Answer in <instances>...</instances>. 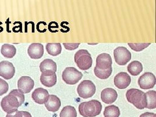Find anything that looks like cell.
Here are the masks:
<instances>
[{
  "label": "cell",
  "instance_id": "1",
  "mask_svg": "<svg viewBox=\"0 0 156 117\" xmlns=\"http://www.w3.org/2000/svg\"><path fill=\"white\" fill-rule=\"evenodd\" d=\"M25 96L19 90L14 89L7 96L1 100V107L5 112L18 109V108L24 104Z\"/></svg>",
  "mask_w": 156,
  "mask_h": 117
},
{
  "label": "cell",
  "instance_id": "2",
  "mask_svg": "<svg viewBox=\"0 0 156 117\" xmlns=\"http://www.w3.org/2000/svg\"><path fill=\"white\" fill-rule=\"evenodd\" d=\"M101 103L96 100L81 103L79 105V113L83 117H95L101 113Z\"/></svg>",
  "mask_w": 156,
  "mask_h": 117
},
{
  "label": "cell",
  "instance_id": "3",
  "mask_svg": "<svg viewBox=\"0 0 156 117\" xmlns=\"http://www.w3.org/2000/svg\"><path fill=\"white\" fill-rule=\"evenodd\" d=\"M126 96L127 102L132 104L136 108L139 109L146 108V95L143 91L136 88H131L126 92Z\"/></svg>",
  "mask_w": 156,
  "mask_h": 117
},
{
  "label": "cell",
  "instance_id": "4",
  "mask_svg": "<svg viewBox=\"0 0 156 117\" xmlns=\"http://www.w3.org/2000/svg\"><path fill=\"white\" fill-rule=\"evenodd\" d=\"M74 61L78 68L83 70L90 68L93 64L91 55L87 49H80L74 55Z\"/></svg>",
  "mask_w": 156,
  "mask_h": 117
},
{
  "label": "cell",
  "instance_id": "5",
  "mask_svg": "<svg viewBox=\"0 0 156 117\" xmlns=\"http://www.w3.org/2000/svg\"><path fill=\"white\" fill-rule=\"evenodd\" d=\"M77 92L80 98L87 99L94 95L96 93V86L91 80H83L78 85Z\"/></svg>",
  "mask_w": 156,
  "mask_h": 117
},
{
  "label": "cell",
  "instance_id": "6",
  "mask_svg": "<svg viewBox=\"0 0 156 117\" xmlns=\"http://www.w3.org/2000/svg\"><path fill=\"white\" fill-rule=\"evenodd\" d=\"M83 74L74 67H67L62 74V79L66 84L75 85L81 79Z\"/></svg>",
  "mask_w": 156,
  "mask_h": 117
},
{
  "label": "cell",
  "instance_id": "7",
  "mask_svg": "<svg viewBox=\"0 0 156 117\" xmlns=\"http://www.w3.org/2000/svg\"><path fill=\"white\" fill-rule=\"evenodd\" d=\"M115 62L120 66H124L132 59V54L126 48L120 46L114 50Z\"/></svg>",
  "mask_w": 156,
  "mask_h": 117
},
{
  "label": "cell",
  "instance_id": "8",
  "mask_svg": "<svg viewBox=\"0 0 156 117\" xmlns=\"http://www.w3.org/2000/svg\"><path fill=\"white\" fill-rule=\"evenodd\" d=\"M156 79L151 72H145L139 78L138 84L142 89H150L154 87Z\"/></svg>",
  "mask_w": 156,
  "mask_h": 117
},
{
  "label": "cell",
  "instance_id": "9",
  "mask_svg": "<svg viewBox=\"0 0 156 117\" xmlns=\"http://www.w3.org/2000/svg\"><path fill=\"white\" fill-rule=\"evenodd\" d=\"M15 68L9 61H3L0 63V76L5 79H10L15 74Z\"/></svg>",
  "mask_w": 156,
  "mask_h": 117
},
{
  "label": "cell",
  "instance_id": "10",
  "mask_svg": "<svg viewBox=\"0 0 156 117\" xmlns=\"http://www.w3.org/2000/svg\"><path fill=\"white\" fill-rule=\"evenodd\" d=\"M39 68L42 72V75H44V76H51L56 72L57 68V64L49 58H46L42 61Z\"/></svg>",
  "mask_w": 156,
  "mask_h": 117
},
{
  "label": "cell",
  "instance_id": "11",
  "mask_svg": "<svg viewBox=\"0 0 156 117\" xmlns=\"http://www.w3.org/2000/svg\"><path fill=\"white\" fill-rule=\"evenodd\" d=\"M35 82L31 77L22 76L18 81V90L23 94H27L34 87Z\"/></svg>",
  "mask_w": 156,
  "mask_h": 117
},
{
  "label": "cell",
  "instance_id": "12",
  "mask_svg": "<svg viewBox=\"0 0 156 117\" xmlns=\"http://www.w3.org/2000/svg\"><path fill=\"white\" fill-rule=\"evenodd\" d=\"M132 79L126 72H121L117 74L114 78V84L119 89H125L130 85Z\"/></svg>",
  "mask_w": 156,
  "mask_h": 117
},
{
  "label": "cell",
  "instance_id": "13",
  "mask_svg": "<svg viewBox=\"0 0 156 117\" xmlns=\"http://www.w3.org/2000/svg\"><path fill=\"white\" fill-rule=\"evenodd\" d=\"M112 58L108 54H101L96 58V67L100 69H107L112 67Z\"/></svg>",
  "mask_w": 156,
  "mask_h": 117
},
{
  "label": "cell",
  "instance_id": "14",
  "mask_svg": "<svg viewBox=\"0 0 156 117\" xmlns=\"http://www.w3.org/2000/svg\"><path fill=\"white\" fill-rule=\"evenodd\" d=\"M27 53L33 59H39L44 55V46L40 43H33L29 46Z\"/></svg>",
  "mask_w": 156,
  "mask_h": 117
},
{
  "label": "cell",
  "instance_id": "15",
  "mask_svg": "<svg viewBox=\"0 0 156 117\" xmlns=\"http://www.w3.org/2000/svg\"><path fill=\"white\" fill-rule=\"evenodd\" d=\"M48 91L42 88H37L33 92L32 98L38 104H45L49 96Z\"/></svg>",
  "mask_w": 156,
  "mask_h": 117
},
{
  "label": "cell",
  "instance_id": "16",
  "mask_svg": "<svg viewBox=\"0 0 156 117\" xmlns=\"http://www.w3.org/2000/svg\"><path fill=\"white\" fill-rule=\"evenodd\" d=\"M117 97H118V94L115 89L112 88H105L101 93V99L102 102L107 104H113L116 100Z\"/></svg>",
  "mask_w": 156,
  "mask_h": 117
},
{
  "label": "cell",
  "instance_id": "17",
  "mask_svg": "<svg viewBox=\"0 0 156 117\" xmlns=\"http://www.w3.org/2000/svg\"><path fill=\"white\" fill-rule=\"evenodd\" d=\"M44 104L47 110L54 113L59 109L61 105V102L57 96L51 94V95H49L48 100Z\"/></svg>",
  "mask_w": 156,
  "mask_h": 117
},
{
  "label": "cell",
  "instance_id": "18",
  "mask_svg": "<svg viewBox=\"0 0 156 117\" xmlns=\"http://www.w3.org/2000/svg\"><path fill=\"white\" fill-rule=\"evenodd\" d=\"M127 70L130 74L136 76L140 74L141 72L143 71V66L141 62L138 61H134L128 65Z\"/></svg>",
  "mask_w": 156,
  "mask_h": 117
},
{
  "label": "cell",
  "instance_id": "19",
  "mask_svg": "<svg viewBox=\"0 0 156 117\" xmlns=\"http://www.w3.org/2000/svg\"><path fill=\"white\" fill-rule=\"evenodd\" d=\"M1 53L3 56L8 58H11L16 54V49L13 45L9 44H5L1 46Z\"/></svg>",
  "mask_w": 156,
  "mask_h": 117
},
{
  "label": "cell",
  "instance_id": "20",
  "mask_svg": "<svg viewBox=\"0 0 156 117\" xmlns=\"http://www.w3.org/2000/svg\"><path fill=\"white\" fill-rule=\"evenodd\" d=\"M146 105V108L149 109H154L156 108V92L155 91H149L145 93Z\"/></svg>",
  "mask_w": 156,
  "mask_h": 117
},
{
  "label": "cell",
  "instance_id": "21",
  "mask_svg": "<svg viewBox=\"0 0 156 117\" xmlns=\"http://www.w3.org/2000/svg\"><path fill=\"white\" fill-rule=\"evenodd\" d=\"M40 81L42 84L45 87H52L56 84L57 75L55 73L51 75V76H44V75L41 74Z\"/></svg>",
  "mask_w": 156,
  "mask_h": 117
},
{
  "label": "cell",
  "instance_id": "22",
  "mask_svg": "<svg viewBox=\"0 0 156 117\" xmlns=\"http://www.w3.org/2000/svg\"><path fill=\"white\" fill-rule=\"evenodd\" d=\"M46 51L50 55L57 56L62 52V46L60 43H48L46 44Z\"/></svg>",
  "mask_w": 156,
  "mask_h": 117
},
{
  "label": "cell",
  "instance_id": "23",
  "mask_svg": "<svg viewBox=\"0 0 156 117\" xmlns=\"http://www.w3.org/2000/svg\"><path fill=\"white\" fill-rule=\"evenodd\" d=\"M120 111L119 108L115 105H109L105 107L104 115V117H119Z\"/></svg>",
  "mask_w": 156,
  "mask_h": 117
},
{
  "label": "cell",
  "instance_id": "24",
  "mask_svg": "<svg viewBox=\"0 0 156 117\" xmlns=\"http://www.w3.org/2000/svg\"><path fill=\"white\" fill-rule=\"evenodd\" d=\"M95 76L101 79H106L110 77L112 74V67L107 69H100L95 66L94 69Z\"/></svg>",
  "mask_w": 156,
  "mask_h": 117
},
{
  "label": "cell",
  "instance_id": "25",
  "mask_svg": "<svg viewBox=\"0 0 156 117\" xmlns=\"http://www.w3.org/2000/svg\"><path fill=\"white\" fill-rule=\"evenodd\" d=\"M60 117H77L76 109L70 105L63 107L61 111Z\"/></svg>",
  "mask_w": 156,
  "mask_h": 117
},
{
  "label": "cell",
  "instance_id": "26",
  "mask_svg": "<svg viewBox=\"0 0 156 117\" xmlns=\"http://www.w3.org/2000/svg\"><path fill=\"white\" fill-rule=\"evenodd\" d=\"M151 43H127L132 49L135 52H141L148 48Z\"/></svg>",
  "mask_w": 156,
  "mask_h": 117
},
{
  "label": "cell",
  "instance_id": "27",
  "mask_svg": "<svg viewBox=\"0 0 156 117\" xmlns=\"http://www.w3.org/2000/svg\"><path fill=\"white\" fill-rule=\"evenodd\" d=\"M9 90V85L5 80L0 78V96L3 95Z\"/></svg>",
  "mask_w": 156,
  "mask_h": 117
},
{
  "label": "cell",
  "instance_id": "28",
  "mask_svg": "<svg viewBox=\"0 0 156 117\" xmlns=\"http://www.w3.org/2000/svg\"><path fill=\"white\" fill-rule=\"evenodd\" d=\"M6 117H22V111H20L18 109L10 111L7 113Z\"/></svg>",
  "mask_w": 156,
  "mask_h": 117
},
{
  "label": "cell",
  "instance_id": "29",
  "mask_svg": "<svg viewBox=\"0 0 156 117\" xmlns=\"http://www.w3.org/2000/svg\"><path fill=\"white\" fill-rule=\"evenodd\" d=\"M80 43H63V46L66 49L74 50L78 48Z\"/></svg>",
  "mask_w": 156,
  "mask_h": 117
},
{
  "label": "cell",
  "instance_id": "30",
  "mask_svg": "<svg viewBox=\"0 0 156 117\" xmlns=\"http://www.w3.org/2000/svg\"><path fill=\"white\" fill-rule=\"evenodd\" d=\"M47 24L46 22H38L37 25V29L38 31H39L40 33H44L46 31V29L44 28V27L46 26Z\"/></svg>",
  "mask_w": 156,
  "mask_h": 117
},
{
  "label": "cell",
  "instance_id": "31",
  "mask_svg": "<svg viewBox=\"0 0 156 117\" xmlns=\"http://www.w3.org/2000/svg\"><path fill=\"white\" fill-rule=\"evenodd\" d=\"M58 26L57 22H52L48 24V29L49 31H51L52 33H54V29H58Z\"/></svg>",
  "mask_w": 156,
  "mask_h": 117
},
{
  "label": "cell",
  "instance_id": "32",
  "mask_svg": "<svg viewBox=\"0 0 156 117\" xmlns=\"http://www.w3.org/2000/svg\"><path fill=\"white\" fill-rule=\"evenodd\" d=\"M139 117H156V115L154 113L146 112L139 116Z\"/></svg>",
  "mask_w": 156,
  "mask_h": 117
},
{
  "label": "cell",
  "instance_id": "33",
  "mask_svg": "<svg viewBox=\"0 0 156 117\" xmlns=\"http://www.w3.org/2000/svg\"><path fill=\"white\" fill-rule=\"evenodd\" d=\"M22 117H32L30 113L27 112V111H22Z\"/></svg>",
  "mask_w": 156,
  "mask_h": 117
},
{
  "label": "cell",
  "instance_id": "34",
  "mask_svg": "<svg viewBox=\"0 0 156 117\" xmlns=\"http://www.w3.org/2000/svg\"><path fill=\"white\" fill-rule=\"evenodd\" d=\"M0 24H2V23H1V22H0ZM3 30V27H1V26H0V32H1Z\"/></svg>",
  "mask_w": 156,
  "mask_h": 117
}]
</instances>
